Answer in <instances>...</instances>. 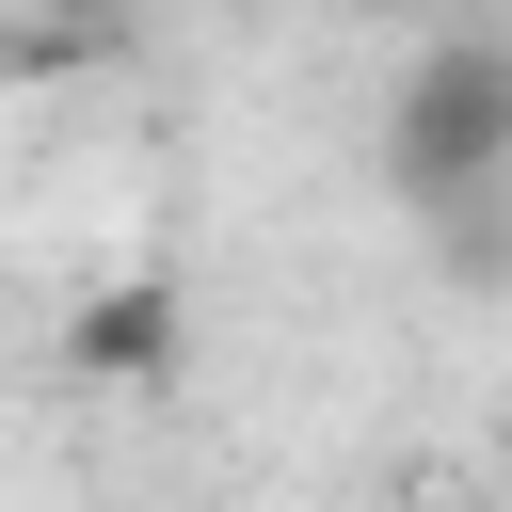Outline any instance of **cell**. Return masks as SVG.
I'll return each instance as SVG.
<instances>
[{"label": "cell", "mask_w": 512, "mask_h": 512, "mask_svg": "<svg viewBox=\"0 0 512 512\" xmlns=\"http://www.w3.org/2000/svg\"><path fill=\"white\" fill-rule=\"evenodd\" d=\"M384 176H400L416 208H480V192H512V48H496V32L416 48V80L384 96Z\"/></svg>", "instance_id": "obj_1"}, {"label": "cell", "mask_w": 512, "mask_h": 512, "mask_svg": "<svg viewBox=\"0 0 512 512\" xmlns=\"http://www.w3.org/2000/svg\"><path fill=\"white\" fill-rule=\"evenodd\" d=\"M176 352H192V320H176V288H160V272L80 288V320H64V384H96V400H160V384H176Z\"/></svg>", "instance_id": "obj_2"}, {"label": "cell", "mask_w": 512, "mask_h": 512, "mask_svg": "<svg viewBox=\"0 0 512 512\" xmlns=\"http://www.w3.org/2000/svg\"><path fill=\"white\" fill-rule=\"evenodd\" d=\"M416 512H464V496H416Z\"/></svg>", "instance_id": "obj_3"}]
</instances>
